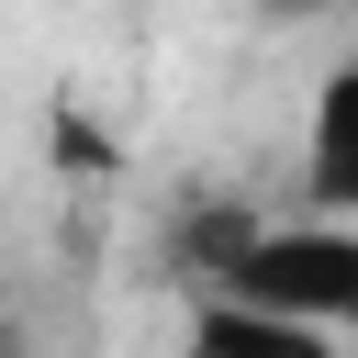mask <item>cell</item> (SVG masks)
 <instances>
[{
  "instance_id": "7a4b0ae2",
  "label": "cell",
  "mask_w": 358,
  "mask_h": 358,
  "mask_svg": "<svg viewBox=\"0 0 358 358\" xmlns=\"http://www.w3.org/2000/svg\"><path fill=\"white\" fill-rule=\"evenodd\" d=\"M302 213H347L358 224V56H336L313 78V112H302Z\"/></svg>"
},
{
  "instance_id": "3957f363",
  "label": "cell",
  "mask_w": 358,
  "mask_h": 358,
  "mask_svg": "<svg viewBox=\"0 0 358 358\" xmlns=\"http://www.w3.org/2000/svg\"><path fill=\"white\" fill-rule=\"evenodd\" d=\"M190 358H336V336H324V324H291V313H257V302L201 291V302H190Z\"/></svg>"
},
{
  "instance_id": "277c9868",
  "label": "cell",
  "mask_w": 358,
  "mask_h": 358,
  "mask_svg": "<svg viewBox=\"0 0 358 358\" xmlns=\"http://www.w3.org/2000/svg\"><path fill=\"white\" fill-rule=\"evenodd\" d=\"M257 11H280V22H313V11H336V0H257Z\"/></svg>"
},
{
  "instance_id": "6da1fadb",
  "label": "cell",
  "mask_w": 358,
  "mask_h": 358,
  "mask_svg": "<svg viewBox=\"0 0 358 358\" xmlns=\"http://www.w3.org/2000/svg\"><path fill=\"white\" fill-rule=\"evenodd\" d=\"M201 291L224 302H257V313H291V324H358V224L347 213H291V224H246L213 246Z\"/></svg>"
}]
</instances>
